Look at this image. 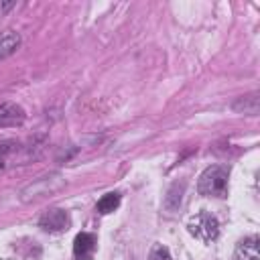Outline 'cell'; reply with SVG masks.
<instances>
[{"label":"cell","mask_w":260,"mask_h":260,"mask_svg":"<svg viewBox=\"0 0 260 260\" xmlns=\"http://www.w3.org/2000/svg\"><path fill=\"white\" fill-rule=\"evenodd\" d=\"M260 240L256 236L252 238H246L242 240L238 246H236V252H234V260H260Z\"/></svg>","instance_id":"6"},{"label":"cell","mask_w":260,"mask_h":260,"mask_svg":"<svg viewBox=\"0 0 260 260\" xmlns=\"http://www.w3.org/2000/svg\"><path fill=\"white\" fill-rule=\"evenodd\" d=\"M187 230H189V234L193 238L209 244V242H213L219 236V221L211 213L201 211V213H195L193 217H189Z\"/></svg>","instance_id":"3"},{"label":"cell","mask_w":260,"mask_h":260,"mask_svg":"<svg viewBox=\"0 0 260 260\" xmlns=\"http://www.w3.org/2000/svg\"><path fill=\"white\" fill-rule=\"evenodd\" d=\"M39 225H41L45 232L57 234V232H63V230L69 228V215H67V211H63V209H59V207H49V209L41 215Z\"/></svg>","instance_id":"4"},{"label":"cell","mask_w":260,"mask_h":260,"mask_svg":"<svg viewBox=\"0 0 260 260\" xmlns=\"http://www.w3.org/2000/svg\"><path fill=\"white\" fill-rule=\"evenodd\" d=\"M148 260H173V256H171L169 248L156 244V246H152V250H150V254H148Z\"/></svg>","instance_id":"12"},{"label":"cell","mask_w":260,"mask_h":260,"mask_svg":"<svg viewBox=\"0 0 260 260\" xmlns=\"http://www.w3.org/2000/svg\"><path fill=\"white\" fill-rule=\"evenodd\" d=\"M228 179L230 173L221 165L207 167L197 181V191L205 197H225L228 195Z\"/></svg>","instance_id":"1"},{"label":"cell","mask_w":260,"mask_h":260,"mask_svg":"<svg viewBox=\"0 0 260 260\" xmlns=\"http://www.w3.org/2000/svg\"><path fill=\"white\" fill-rule=\"evenodd\" d=\"M4 171V160H0V173Z\"/></svg>","instance_id":"14"},{"label":"cell","mask_w":260,"mask_h":260,"mask_svg":"<svg viewBox=\"0 0 260 260\" xmlns=\"http://www.w3.org/2000/svg\"><path fill=\"white\" fill-rule=\"evenodd\" d=\"M22 118H24V110H22L20 106L10 104V102H6V104L0 106V124L18 122V120H22Z\"/></svg>","instance_id":"10"},{"label":"cell","mask_w":260,"mask_h":260,"mask_svg":"<svg viewBox=\"0 0 260 260\" xmlns=\"http://www.w3.org/2000/svg\"><path fill=\"white\" fill-rule=\"evenodd\" d=\"M20 45V37L18 32H12V30H6L4 35H0V59L4 57H10Z\"/></svg>","instance_id":"9"},{"label":"cell","mask_w":260,"mask_h":260,"mask_svg":"<svg viewBox=\"0 0 260 260\" xmlns=\"http://www.w3.org/2000/svg\"><path fill=\"white\" fill-rule=\"evenodd\" d=\"M93 252H95V236L87 232L77 234L73 240V256L77 260H89Z\"/></svg>","instance_id":"5"},{"label":"cell","mask_w":260,"mask_h":260,"mask_svg":"<svg viewBox=\"0 0 260 260\" xmlns=\"http://www.w3.org/2000/svg\"><path fill=\"white\" fill-rule=\"evenodd\" d=\"M118 205H120V193H106L100 201H98V205H95V211L98 213H102V215H106V213H112L114 209H118Z\"/></svg>","instance_id":"11"},{"label":"cell","mask_w":260,"mask_h":260,"mask_svg":"<svg viewBox=\"0 0 260 260\" xmlns=\"http://www.w3.org/2000/svg\"><path fill=\"white\" fill-rule=\"evenodd\" d=\"M183 193H185V181H179V183H173L171 185V189L165 195V203H162L169 213H173V211L179 209V205L183 201Z\"/></svg>","instance_id":"8"},{"label":"cell","mask_w":260,"mask_h":260,"mask_svg":"<svg viewBox=\"0 0 260 260\" xmlns=\"http://www.w3.org/2000/svg\"><path fill=\"white\" fill-rule=\"evenodd\" d=\"M18 148V144L14 142V140H4V142H0V160H4L8 154H12L14 150Z\"/></svg>","instance_id":"13"},{"label":"cell","mask_w":260,"mask_h":260,"mask_svg":"<svg viewBox=\"0 0 260 260\" xmlns=\"http://www.w3.org/2000/svg\"><path fill=\"white\" fill-rule=\"evenodd\" d=\"M61 187H65V179L61 173H49V175H43L39 179H35L30 185H26L22 191H20V201H32V199H39L43 195H49L53 191H59Z\"/></svg>","instance_id":"2"},{"label":"cell","mask_w":260,"mask_h":260,"mask_svg":"<svg viewBox=\"0 0 260 260\" xmlns=\"http://www.w3.org/2000/svg\"><path fill=\"white\" fill-rule=\"evenodd\" d=\"M232 110L238 112V114L256 116L258 110H260V98H258V93H248V95L238 98V100L232 104Z\"/></svg>","instance_id":"7"}]
</instances>
